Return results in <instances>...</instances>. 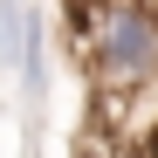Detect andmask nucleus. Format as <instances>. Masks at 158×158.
Instances as JSON below:
<instances>
[{"label":"nucleus","instance_id":"obj_1","mask_svg":"<svg viewBox=\"0 0 158 158\" xmlns=\"http://www.w3.org/2000/svg\"><path fill=\"white\" fill-rule=\"evenodd\" d=\"M76 55L89 69V96H144V89H158V14L131 7V0H110Z\"/></svg>","mask_w":158,"mask_h":158},{"label":"nucleus","instance_id":"obj_2","mask_svg":"<svg viewBox=\"0 0 158 158\" xmlns=\"http://www.w3.org/2000/svg\"><path fill=\"white\" fill-rule=\"evenodd\" d=\"M14 76H21V103L41 110V103H48V21H41V14H28V35H21Z\"/></svg>","mask_w":158,"mask_h":158},{"label":"nucleus","instance_id":"obj_3","mask_svg":"<svg viewBox=\"0 0 158 158\" xmlns=\"http://www.w3.org/2000/svg\"><path fill=\"white\" fill-rule=\"evenodd\" d=\"M21 35H28V7L21 0H0V69L21 62Z\"/></svg>","mask_w":158,"mask_h":158}]
</instances>
